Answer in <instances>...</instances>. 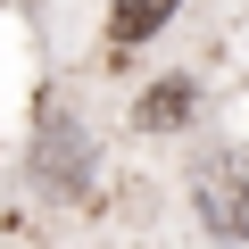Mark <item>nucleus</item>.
<instances>
[{
    "label": "nucleus",
    "instance_id": "nucleus-4",
    "mask_svg": "<svg viewBox=\"0 0 249 249\" xmlns=\"http://www.w3.org/2000/svg\"><path fill=\"white\" fill-rule=\"evenodd\" d=\"M166 17H175V0H108V34L116 42H150Z\"/></svg>",
    "mask_w": 249,
    "mask_h": 249
},
{
    "label": "nucleus",
    "instance_id": "nucleus-3",
    "mask_svg": "<svg viewBox=\"0 0 249 249\" xmlns=\"http://www.w3.org/2000/svg\"><path fill=\"white\" fill-rule=\"evenodd\" d=\"M183 116H191V83H183V75H166V83H150V91L133 100V124H142V133H175Z\"/></svg>",
    "mask_w": 249,
    "mask_h": 249
},
{
    "label": "nucleus",
    "instance_id": "nucleus-2",
    "mask_svg": "<svg viewBox=\"0 0 249 249\" xmlns=\"http://www.w3.org/2000/svg\"><path fill=\"white\" fill-rule=\"evenodd\" d=\"M83 158H91V150L67 133V108L50 100V108H42V175H50V183H83Z\"/></svg>",
    "mask_w": 249,
    "mask_h": 249
},
{
    "label": "nucleus",
    "instance_id": "nucleus-1",
    "mask_svg": "<svg viewBox=\"0 0 249 249\" xmlns=\"http://www.w3.org/2000/svg\"><path fill=\"white\" fill-rule=\"evenodd\" d=\"M191 199H199V224L208 232H224V241H241L249 232V175H241V158H199V175H191Z\"/></svg>",
    "mask_w": 249,
    "mask_h": 249
}]
</instances>
